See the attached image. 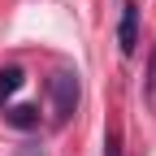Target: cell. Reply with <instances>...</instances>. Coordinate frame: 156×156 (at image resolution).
Instances as JSON below:
<instances>
[{"instance_id": "6da1fadb", "label": "cell", "mask_w": 156, "mask_h": 156, "mask_svg": "<svg viewBox=\"0 0 156 156\" xmlns=\"http://www.w3.org/2000/svg\"><path fill=\"white\" fill-rule=\"evenodd\" d=\"M78 95H83V87H78V74L61 69L48 78V100H52V126H65L74 108H78Z\"/></svg>"}, {"instance_id": "7a4b0ae2", "label": "cell", "mask_w": 156, "mask_h": 156, "mask_svg": "<svg viewBox=\"0 0 156 156\" xmlns=\"http://www.w3.org/2000/svg\"><path fill=\"white\" fill-rule=\"evenodd\" d=\"M117 48L122 56H130L139 48V5L134 0H122V22H117Z\"/></svg>"}, {"instance_id": "3957f363", "label": "cell", "mask_w": 156, "mask_h": 156, "mask_svg": "<svg viewBox=\"0 0 156 156\" xmlns=\"http://www.w3.org/2000/svg\"><path fill=\"white\" fill-rule=\"evenodd\" d=\"M22 83H26V74L17 69V65H9V69H0V108H5L17 91H22Z\"/></svg>"}, {"instance_id": "277c9868", "label": "cell", "mask_w": 156, "mask_h": 156, "mask_svg": "<svg viewBox=\"0 0 156 156\" xmlns=\"http://www.w3.org/2000/svg\"><path fill=\"white\" fill-rule=\"evenodd\" d=\"M5 122L17 126V130H30V126H39V108L35 104H13V108H5Z\"/></svg>"}, {"instance_id": "5b68a950", "label": "cell", "mask_w": 156, "mask_h": 156, "mask_svg": "<svg viewBox=\"0 0 156 156\" xmlns=\"http://www.w3.org/2000/svg\"><path fill=\"white\" fill-rule=\"evenodd\" d=\"M143 100H147V108L156 113V48H152V56H147V78H143Z\"/></svg>"}, {"instance_id": "8992f818", "label": "cell", "mask_w": 156, "mask_h": 156, "mask_svg": "<svg viewBox=\"0 0 156 156\" xmlns=\"http://www.w3.org/2000/svg\"><path fill=\"white\" fill-rule=\"evenodd\" d=\"M104 156H122V152H117V134H108V139H104Z\"/></svg>"}]
</instances>
